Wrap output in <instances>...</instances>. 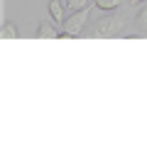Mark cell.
I'll return each mask as SVG.
<instances>
[{"label": "cell", "mask_w": 147, "mask_h": 147, "mask_svg": "<svg viewBox=\"0 0 147 147\" xmlns=\"http://www.w3.org/2000/svg\"><path fill=\"white\" fill-rule=\"evenodd\" d=\"M123 17H118V15H105V17H100L98 22H96V37H113V34H120V30H123Z\"/></svg>", "instance_id": "obj_1"}, {"label": "cell", "mask_w": 147, "mask_h": 147, "mask_svg": "<svg viewBox=\"0 0 147 147\" xmlns=\"http://www.w3.org/2000/svg\"><path fill=\"white\" fill-rule=\"evenodd\" d=\"M88 7H84V10H76L74 15H69L66 20H64V32H69L71 37H76V34H81V30H84V25H86V20H88Z\"/></svg>", "instance_id": "obj_2"}, {"label": "cell", "mask_w": 147, "mask_h": 147, "mask_svg": "<svg viewBox=\"0 0 147 147\" xmlns=\"http://www.w3.org/2000/svg\"><path fill=\"white\" fill-rule=\"evenodd\" d=\"M66 3V0H64ZM64 3L61 0H49V15H52V20H54V25H64Z\"/></svg>", "instance_id": "obj_3"}, {"label": "cell", "mask_w": 147, "mask_h": 147, "mask_svg": "<svg viewBox=\"0 0 147 147\" xmlns=\"http://www.w3.org/2000/svg\"><path fill=\"white\" fill-rule=\"evenodd\" d=\"M37 37H42V39H54V37H59V34H57V30H54L49 22H42V25H39V34H37Z\"/></svg>", "instance_id": "obj_4"}, {"label": "cell", "mask_w": 147, "mask_h": 147, "mask_svg": "<svg viewBox=\"0 0 147 147\" xmlns=\"http://www.w3.org/2000/svg\"><path fill=\"white\" fill-rule=\"evenodd\" d=\"M118 5H120V0H96V7L98 10H118Z\"/></svg>", "instance_id": "obj_5"}, {"label": "cell", "mask_w": 147, "mask_h": 147, "mask_svg": "<svg viewBox=\"0 0 147 147\" xmlns=\"http://www.w3.org/2000/svg\"><path fill=\"white\" fill-rule=\"evenodd\" d=\"M3 37H5V39H17L20 32H17V27L12 25V22H5V25H3Z\"/></svg>", "instance_id": "obj_6"}, {"label": "cell", "mask_w": 147, "mask_h": 147, "mask_svg": "<svg viewBox=\"0 0 147 147\" xmlns=\"http://www.w3.org/2000/svg\"><path fill=\"white\" fill-rule=\"evenodd\" d=\"M66 7H69L71 12L84 10V7H88V0H66Z\"/></svg>", "instance_id": "obj_7"}, {"label": "cell", "mask_w": 147, "mask_h": 147, "mask_svg": "<svg viewBox=\"0 0 147 147\" xmlns=\"http://www.w3.org/2000/svg\"><path fill=\"white\" fill-rule=\"evenodd\" d=\"M137 25L147 32V7H142V10H140V15H137Z\"/></svg>", "instance_id": "obj_8"}, {"label": "cell", "mask_w": 147, "mask_h": 147, "mask_svg": "<svg viewBox=\"0 0 147 147\" xmlns=\"http://www.w3.org/2000/svg\"><path fill=\"white\" fill-rule=\"evenodd\" d=\"M130 3L132 5H140V3H145V0H130Z\"/></svg>", "instance_id": "obj_9"}]
</instances>
